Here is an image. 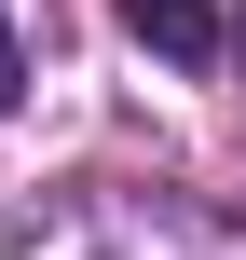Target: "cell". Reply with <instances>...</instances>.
Segmentation results:
<instances>
[{
  "label": "cell",
  "instance_id": "cell-1",
  "mask_svg": "<svg viewBox=\"0 0 246 260\" xmlns=\"http://www.w3.org/2000/svg\"><path fill=\"white\" fill-rule=\"evenodd\" d=\"M123 27H137L164 69H219V0H123Z\"/></svg>",
  "mask_w": 246,
  "mask_h": 260
},
{
  "label": "cell",
  "instance_id": "cell-2",
  "mask_svg": "<svg viewBox=\"0 0 246 260\" xmlns=\"http://www.w3.org/2000/svg\"><path fill=\"white\" fill-rule=\"evenodd\" d=\"M14 82H27V55H14V14H0V110H14Z\"/></svg>",
  "mask_w": 246,
  "mask_h": 260
}]
</instances>
